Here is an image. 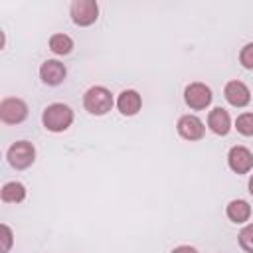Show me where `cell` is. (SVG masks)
Listing matches in <instances>:
<instances>
[{"label": "cell", "mask_w": 253, "mask_h": 253, "mask_svg": "<svg viewBox=\"0 0 253 253\" xmlns=\"http://www.w3.org/2000/svg\"><path fill=\"white\" fill-rule=\"evenodd\" d=\"M117 109L125 117H134L142 109V97H140V93L134 91V89H125L117 97Z\"/></svg>", "instance_id": "11"}, {"label": "cell", "mask_w": 253, "mask_h": 253, "mask_svg": "<svg viewBox=\"0 0 253 253\" xmlns=\"http://www.w3.org/2000/svg\"><path fill=\"white\" fill-rule=\"evenodd\" d=\"M6 158H8V162H10L12 168L24 170V168H28V166L34 164V160H36V148L28 140H18V142H14L8 148Z\"/></svg>", "instance_id": "3"}, {"label": "cell", "mask_w": 253, "mask_h": 253, "mask_svg": "<svg viewBox=\"0 0 253 253\" xmlns=\"http://www.w3.org/2000/svg\"><path fill=\"white\" fill-rule=\"evenodd\" d=\"M0 229H2V249H0V251H2V253H8L10 247H12V241H14L12 237H14V235H12V229H10L6 223H2Z\"/></svg>", "instance_id": "19"}, {"label": "cell", "mask_w": 253, "mask_h": 253, "mask_svg": "<svg viewBox=\"0 0 253 253\" xmlns=\"http://www.w3.org/2000/svg\"><path fill=\"white\" fill-rule=\"evenodd\" d=\"M227 164L235 174H247L253 168V152L247 146H231L227 152Z\"/></svg>", "instance_id": "8"}, {"label": "cell", "mask_w": 253, "mask_h": 253, "mask_svg": "<svg viewBox=\"0 0 253 253\" xmlns=\"http://www.w3.org/2000/svg\"><path fill=\"white\" fill-rule=\"evenodd\" d=\"M42 123L49 132H63L73 123V111L69 105L63 103H51L43 109Z\"/></svg>", "instance_id": "1"}, {"label": "cell", "mask_w": 253, "mask_h": 253, "mask_svg": "<svg viewBox=\"0 0 253 253\" xmlns=\"http://www.w3.org/2000/svg\"><path fill=\"white\" fill-rule=\"evenodd\" d=\"M113 105H115L113 95H111V91H109L107 87H103V85L89 87V89L85 91V95H83V107H85V111L91 113V115H97V117L107 115V113L113 109Z\"/></svg>", "instance_id": "2"}, {"label": "cell", "mask_w": 253, "mask_h": 253, "mask_svg": "<svg viewBox=\"0 0 253 253\" xmlns=\"http://www.w3.org/2000/svg\"><path fill=\"white\" fill-rule=\"evenodd\" d=\"M208 126L217 136H225L231 130V117L223 107H215L208 115Z\"/></svg>", "instance_id": "12"}, {"label": "cell", "mask_w": 253, "mask_h": 253, "mask_svg": "<svg viewBox=\"0 0 253 253\" xmlns=\"http://www.w3.org/2000/svg\"><path fill=\"white\" fill-rule=\"evenodd\" d=\"M225 213L233 223H245L251 217V206L245 200H231L225 208Z\"/></svg>", "instance_id": "13"}, {"label": "cell", "mask_w": 253, "mask_h": 253, "mask_svg": "<svg viewBox=\"0 0 253 253\" xmlns=\"http://www.w3.org/2000/svg\"><path fill=\"white\" fill-rule=\"evenodd\" d=\"M237 239H239V245H241L243 251L253 253V223H247V225L239 231Z\"/></svg>", "instance_id": "17"}, {"label": "cell", "mask_w": 253, "mask_h": 253, "mask_svg": "<svg viewBox=\"0 0 253 253\" xmlns=\"http://www.w3.org/2000/svg\"><path fill=\"white\" fill-rule=\"evenodd\" d=\"M170 253H198V249H194V247H190V245H178V247H174Z\"/></svg>", "instance_id": "20"}, {"label": "cell", "mask_w": 253, "mask_h": 253, "mask_svg": "<svg viewBox=\"0 0 253 253\" xmlns=\"http://www.w3.org/2000/svg\"><path fill=\"white\" fill-rule=\"evenodd\" d=\"M69 14L75 26H91L99 18V4L95 0H75L69 6Z\"/></svg>", "instance_id": "4"}, {"label": "cell", "mask_w": 253, "mask_h": 253, "mask_svg": "<svg viewBox=\"0 0 253 253\" xmlns=\"http://www.w3.org/2000/svg\"><path fill=\"white\" fill-rule=\"evenodd\" d=\"M65 75H67V69H65V65H63L61 61H57V59H47V61H43L42 67H40V77H42V81H43L45 85H49V87H55V85L63 83Z\"/></svg>", "instance_id": "10"}, {"label": "cell", "mask_w": 253, "mask_h": 253, "mask_svg": "<svg viewBox=\"0 0 253 253\" xmlns=\"http://www.w3.org/2000/svg\"><path fill=\"white\" fill-rule=\"evenodd\" d=\"M213 95H211V89L206 85V83H200V81H194L190 83L186 89H184V101L190 109L194 111H204L210 107Z\"/></svg>", "instance_id": "5"}, {"label": "cell", "mask_w": 253, "mask_h": 253, "mask_svg": "<svg viewBox=\"0 0 253 253\" xmlns=\"http://www.w3.org/2000/svg\"><path fill=\"white\" fill-rule=\"evenodd\" d=\"M49 49L55 55H67L73 49V40L67 34H53L49 38Z\"/></svg>", "instance_id": "15"}, {"label": "cell", "mask_w": 253, "mask_h": 253, "mask_svg": "<svg viewBox=\"0 0 253 253\" xmlns=\"http://www.w3.org/2000/svg\"><path fill=\"white\" fill-rule=\"evenodd\" d=\"M28 117V105L26 101L18 97H6L0 103V119L6 125H20Z\"/></svg>", "instance_id": "6"}, {"label": "cell", "mask_w": 253, "mask_h": 253, "mask_svg": "<svg viewBox=\"0 0 253 253\" xmlns=\"http://www.w3.org/2000/svg\"><path fill=\"white\" fill-rule=\"evenodd\" d=\"M235 128L243 136H253V113H241L235 119Z\"/></svg>", "instance_id": "16"}, {"label": "cell", "mask_w": 253, "mask_h": 253, "mask_svg": "<svg viewBox=\"0 0 253 253\" xmlns=\"http://www.w3.org/2000/svg\"><path fill=\"white\" fill-rule=\"evenodd\" d=\"M249 194H251V196H253V176H251V178H249Z\"/></svg>", "instance_id": "21"}, {"label": "cell", "mask_w": 253, "mask_h": 253, "mask_svg": "<svg viewBox=\"0 0 253 253\" xmlns=\"http://www.w3.org/2000/svg\"><path fill=\"white\" fill-rule=\"evenodd\" d=\"M223 97H225V101H227L231 107L241 109V107H247V105H249V101H251V91H249V87H247L243 81L233 79V81H227V83H225V87H223Z\"/></svg>", "instance_id": "9"}, {"label": "cell", "mask_w": 253, "mask_h": 253, "mask_svg": "<svg viewBox=\"0 0 253 253\" xmlns=\"http://www.w3.org/2000/svg\"><path fill=\"white\" fill-rule=\"evenodd\" d=\"M0 196L6 204H20L26 198V188L22 182H6L0 190Z\"/></svg>", "instance_id": "14"}, {"label": "cell", "mask_w": 253, "mask_h": 253, "mask_svg": "<svg viewBox=\"0 0 253 253\" xmlns=\"http://www.w3.org/2000/svg\"><path fill=\"white\" fill-rule=\"evenodd\" d=\"M239 63L245 67V69H253V42L251 43H245L239 51Z\"/></svg>", "instance_id": "18"}, {"label": "cell", "mask_w": 253, "mask_h": 253, "mask_svg": "<svg viewBox=\"0 0 253 253\" xmlns=\"http://www.w3.org/2000/svg\"><path fill=\"white\" fill-rule=\"evenodd\" d=\"M176 128H178V134H180L182 138L190 140V142L202 140L204 134H206V126H204L202 119H198L196 115H182V117L178 119Z\"/></svg>", "instance_id": "7"}]
</instances>
